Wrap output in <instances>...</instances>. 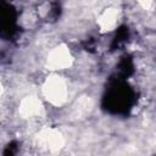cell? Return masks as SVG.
Segmentation results:
<instances>
[{
    "label": "cell",
    "mask_w": 156,
    "mask_h": 156,
    "mask_svg": "<svg viewBox=\"0 0 156 156\" xmlns=\"http://www.w3.org/2000/svg\"><path fill=\"white\" fill-rule=\"evenodd\" d=\"M73 63V56L69 49L65 44H60L52 48L46 56V66L51 71H63L71 67Z\"/></svg>",
    "instance_id": "2"
},
{
    "label": "cell",
    "mask_w": 156,
    "mask_h": 156,
    "mask_svg": "<svg viewBox=\"0 0 156 156\" xmlns=\"http://www.w3.org/2000/svg\"><path fill=\"white\" fill-rule=\"evenodd\" d=\"M41 111H43V105L38 96L28 95L24 96L20 102L18 112L23 118H35L40 116Z\"/></svg>",
    "instance_id": "4"
},
{
    "label": "cell",
    "mask_w": 156,
    "mask_h": 156,
    "mask_svg": "<svg viewBox=\"0 0 156 156\" xmlns=\"http://www.w3.org/2000/svg\"><path fill=\"white\" fill-rule=\"evenodd\" d=\"M63 143V136L57 129H44L38 135V145L51 152L60 150Z\"/></svg>",
    "instance_id": "3"
},
{
    "label": "cell",
    "mask_w": 156,
    "mask_h": 156,
    "mask_svg": "<svg viewBox=\"0 0 156 156\" xmlns=\"http://www.w3.org/2000/svg\"><path fill=\"white\" fill-rule=\"evenodd\" d=\"M119 18H121V11L117 7H107L99 15L96 23L100 30L106 33L116 28Z\"/></svg>",
    "instance_id": "5"
},
{
    "label": "cell",
    "mask_w": 156,
    "mask_h": 156,
    "mask_svg": "<svg viewBox=\"0 0 156 156\" xmlns=\"http://www.w3.org/2000/svg\"><path fill=\"white\" fill-rule=\"evenodd\" d=\"M138 2H139V5H140L143 9H145V10H149V9L152 6V4H154V0H138Z\"/></svg>",
    "instance_id": "6"
},
{
    "label": "cell",
    "mask_w": 156,
    "mask_h": 156,
    "mask_svg": "<svg viewBox=\"0 0 156 156\" xmlns=\"http://www.w3.org/2000/svg\"><path fill=\"white\" fill-rule=\"evenodd\" d=\"M43 95L54 106L65 104L69 95L67 80L57 73L51 74L45 79L43 84Z\"/></svg>",
    "instance_id": "1"
}]
</instances>
